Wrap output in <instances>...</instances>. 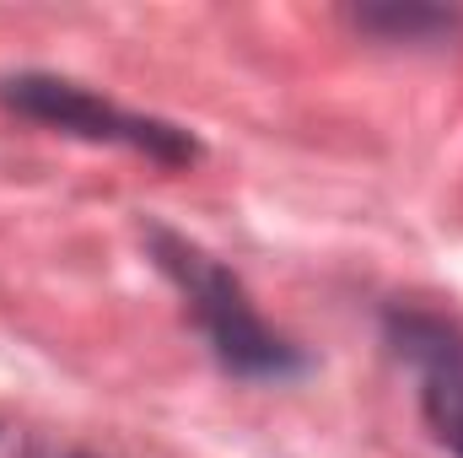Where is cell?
Returning a JSON list of instances; mask_svg holds the SVG:
<instances>
[{
    "instance_id": "cell-6",
    "label": "cell",
    "mask_w": 463,
    "mask_h": 458,
    "mask_svg": "<svg viewBox=\"0 0 463 458\" xmlns=\"http://www.w3.org/2000/svg\"><path fill=\"white\" fill-rule=\"evenodd\" d=\"M54 458H98V453H54Z\"/></svg>"
},
{
    "instance_id": "cell-4",
    "label": "cell",
    "mask_w": 463,
    "mask_h": 458,
    "mask_svg": "<svg viewBox=\"0 0 463 458\" xmlns=\"http://www.w3.org/2000/svg\"><path fill=\"white\" fill-rule=\"evenodd\" d=\"M355 27L383 43H437L458 33V11L442 5H366L355 11Z\"/></svg>"
},
{
    "instance_id": "cell-1",
    "label": "cell",
    "mask_w": 463,
    "mask_h": 458,
    "mask_svg": "<svg viewBox=\"0 0 463 458\" xmlns=\"http://www.w3.org/2000/svg\"><path fill=\"white\" fill-rule=\"evenodd\" d=\"M146 253L178 286L189 319L200 324L211 356L227 367L232 377H242V383H286V377L307 372V356L259 319L248 286L222 259H211L200 243H189L184 232L162 227V222H146Z\"/></svg>"
},
{
    "instance_id": "cell-2",
    "label": "cell",
    "mask_w": 463,
    "mask_h": 458,
    "mask_svg": "<svg viewBox=\"0 0 463 458\" xmlns=\"http://www.w3.org/2000/svg\"><path fill=\"white\" fill-rule=\"evenodd\" d=\"M0 109L16 119H33V124H43L54 135H71V140L124 146L135 157H151L156 167H194L200 162V140L184 124L118 109L103 92H92V87H81L71 76H54V71H11V76H0Z\"/></svg>"
},
{
    "instance_id": "cell-5",
    "label": "cell",
    "mask_w": 463,
    "mask_h": 458,
    "mask_svg": "<svg viewBox=\"0 0 463 458\" xmlns=\"http://www.w3.org/2000/svg\"><path fill=\"white\" fill-rule=\"evenodd\" d=\"M437 437H442V443H448V448L463 458V426H448V432H437Z\"/></svg>"
},
{
    "instance_id": "cell-3",
    "label": "cell",
    "mask_w": 463,
    "mask_h": 458,
    "mask_svg": "<svg viewBox=\"0 0 463 458\" xmlns=\"http://www.w3.org/2000/svg\"><path fill=\"white\" fill-rule=\"evenodd\" d=\"M388 345L420 372V405L431 432L463 426V329L420 313V308H393L388 313Z\"/></svg>"
}]
</instances>
